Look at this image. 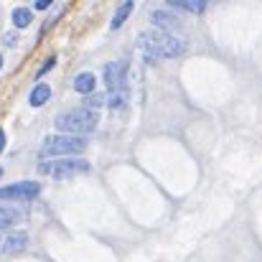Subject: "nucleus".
<instances>
[{
	"mask_svg": "<svg viewBox=\"0 0 262 262\" xmlns=\"http://www.w3.org/2000/svg\"><path fill=\"white\" fill-rule=\"evenodd\" d=\"M28 245V234L26 232H10L3 237V245H0V252L5 255H15V252H23Z\"/></svg>",
	"mask_w": 262,
	"mask_h": 262,
	"instance_id": "8",
	"label": "nucleus"
},
{
	"mask_svg": "<svg viewBox=\"0 0 262 262\" xmlns=\"http://www.w3.org/2000/svg\"><path fill=\"white\" fill-rule=\"evenodd\" d=\"M130 13H133V0H125V3L115 10V15H112V23H110V26H112V28H120V26L127 20V15H130Z\"/></svg>",
	"mask_w": 262,
	"mask_h": 262,
	"instance_id": "13",
	"label": "nucleus"
},
{
	"mask_svg": "<svg viewBox=\"0 0 262 262\" xmlns=\"http://www.w3.org/2000/svg\"><path fill=\"white\" fill-rule=\"evenodd\" d=\"M38 193H41V186L36 181H15L0 188V201H33Z\"/></svg>",
	"mask_w": 262,
	"mask_h": 262,
	"instance_id": "5",
	"label": "nucleus"
},
{
	"mask_svg": "<svg viewBox=\"0 0 262 262\" xmlns=\"http://www.w3.org/2000/svg\"><path fill=\"white\" fill-rule=\"evenodd\" d=\"M150 20H153L156 31H163V33H171L176 28H181V18H176L171 10H153Z\"/></svg>",
	"mask_w": 262,
	"mask_h": 262,
	"instance_id": "7",
	"label": "nucleus"
},
{
	"mask_svg": "<svg viewBox=\"0 0 262 262\" xmlns=\"http://www.w3.org/2000/svg\"><path fill=\"white\" fill-rule=\"evenodd\" d=\"M5 46H15V41H18V33H5Z\"/></svg>",
	"mask_w": 262,
	"mask_h": 262,
	"instance_id": "19",
	"label": "nucleus"
},
{
	"mask_svg": "<svg viewBox=\"0 0 262 262\" xmlns=\"http://www.w3.org/2000/svg\"><path fill=\"white\" fill-rule=\"evenodd\" d=\"M0 245H3V234H0Z\"/></svg>",
	"mask_w": 262,
	"mask_h": 262,
	"instance_id": "22",
	"label": "nucleus"
},
{
	"mask_svg": "<svg viewBox=\"0 0 262 262\" xmlns=\"http://www.w3.org/2000/svg\"><path fill=\"white\" fill-rule=\"evenodd\" d=\"M41 173L51 178H72V176L87 173L89 161L84 158H56V161H41Z\"/></svg>",
	"mask_w": 262,
	"mask_h": 262,
	"instance_id": "4",
	"label": "nucleus"
},
{
	"mask_svg": "<svg viewBox=\"0 0 262 262\" xmlns=\"http://www.w3.org/2000/svg\"><path fill=\"white\" fill-rule=\"evenodd\" d=\"M127 102H130V92L127 89H115V92L104 94V104H110L112 110H122V107H127Z\"/></svg>",
	"mask_w": 262,
	"mask_h": 262,
	"instance_id": "10",
	"label": "nucleus"
},
{
	"mask_svg": "<svg viewBox=\"0 0 262 262\" xmlns=\"http://www.w3.org/2000/svg\"><path fill=\"white\" fill-rule=\"evenodd\" d=\"M56 130L61 135H74V138H84L89 133H94V127L99 125V112L89 110L84 104L74 107V110H67L56 117Z\"/></svg>",
	"mask_w": 262,
	"mask_h": 262,
	"instance_id": "2",
	"label": "nucleus"
},
{
	"mask_svg": "<svg viewBox=\"0 0 262 262\" xmlns=\"http://www.w3.org/2000/svg\"><path fill=\"white\" fill-rule=\"evenodd\" d=\"M51 99V87L49 84H36V87L31 89V94H28V102L33 104V107H41V104H46Z\"/></svg>",
	"mask_w": 262,
	"mask_h": 262,
	"instance_id": "12",
	"label": "nucleus"
},
{
	"mask_svg": "<svg viewBox=\"0 0 262 262\" xmlns=\"http://www.w3.org/2000/svg\"><path fill=\"white\" fill-rule=\"evenodd\" d=\"M87 150L84 138L74 135H51L43 140V148L38 150L41 161H56V158H79V153Z\"/></svg>",
	"mask_w": 262,
	"mask_h": 262,
	"instance_id": "3",
	"label": "nucleus"
},
{
	"mask_svg": "<svg viewBox=\"0 0 262 262\" xmlns=\"http://www.w3.org/2000/svg\"><path fill=\"white\" fill-rule=\"evenodd\" d=\"M94 87H97V79H94L92 72H84V74H77V77H74V92H79V94H92Z\"/></svg>",
	"mask_w": 262,
	"mask_h": 262,
	"instance_id": "11",
	"label": "nucleus"
},
{
	"mask_svg": "<svg viewBox=\"0 0 262 262\" xmlns=\"http://www.w3.org/2000/svg\"><path fill=\"white\" fill-rule=\"evenodd\" d=\"M138 46L143 49V54H145L150 61H156V59H178V56H183L186 49H188V43H186L183 38H178L173 33L156 31V28L143 31V33L138 36Z\"/></svg>",
	"mask_w": 262,
	"mask_h": 262,
	"instance_id": "1",
	"label": "nucleus"
},
{
	"mask_svg": "<svg viewBox=\"0 0 262 262\" xmlns=\"http://www.w3.org/2000/svg\"><path fill=\"white\" fill-rule=\"evenodd\" d=\"M5 150V133H3V127H0V153Z\"/></svg>",
	"mask_w": 262,
	"mask_h": 262,
	"instance_id": "20",
	"label": "nucleus"
},
{
	"mask_svg": "<svg viewBox=\"0 0 262 262\" xmlns=\"http://www.w3.org/2000/svg\"><path fill=\"white\" fill-rule=\"evenodd\" d=\"M54 64H56V59H54V56H49V59L43 61V67L38 69V77H43L46 72H51V69H54Z\"/></svg>",
	"mask_w": 262,
	"mask_h": 262,
	"instance_id": "17",
	"label": "nucleus"
},
{
	"mask_svg": "<svg viewBox=\"0 0 262 262\" xmlns=\"http://www.w3.org/2000/svg\"><path fill=\"white\" fill-rule=\"evenodd\" d=\"M0 67H3V56H0Z\"/></svg>",
	"mask_w": 262,
	"mask_h": 262,
	"instance_id": "21",
	"label": "nucleus"
},
{
	"mask_svg": "<svg viewBox=\"0 0 262 262\" xmlns=\"http://www.w3.org/2000/svg\"><path fill=\"white\" fill-rule=\"evenodd\" d=\"M18 219H20V211H18V209H10V206H0V229H5V227L15 224Z\"/></svg>",
	"mask_w": 262,
	"mask_h": 262,
	"instance_id": "15",
	"label": "nucleus"
},
{
	"mask_svg": "<svg viewBox=\"0 0 262 262\" xmlns=\"http://www.w3.org/2000/svg\"><path fill=\"white\" fill-rule=\"evenodd\" d=\"M168 5L173 10H186V13H193V15H199V13L206 10V3L204 0H168Z\"/></svg>",
	"mask_w": 262,
	"mask_h": 262,
	"instance_id": "9",
	"label": "nucleus"
},
{
	"mask_svg": "<svg viewBox=\"0 0 262 262\" xmlns=\"http://www.w3.org/2000/svg\"><path fill=\"white\" fill-rule=\"evenodd\" d=\"M102 77H104V84L110 92L127 89V61H107Z\"/></svg>",
	"mask_w": 262,
	"mask_h": 262,
	"instance_id": "6",
	"label": "nucleus"
},
{
	"mask_svg": "<svg viewBox=\"0 0 262 262\" xmlns=\"http://www.w3.org/2000/svg\"><path fill=\"white\" fill-rule=\"evenodd\" d=\"M31 20H33V13L28 8H15L13 10V26L15 28H28Z\"/></svg>",
	"mask_w": 262,
	"mask_h": 262,
	"instance_id": "14",
	"label": "nucleus"
},
{
	"mask_svg": "<svg viewBox=\"0 0 262 262\" xmlns=\"http://www.w3.org/2000/svg\"><path fill=\"white\" fill-rule=\"evenodd\" d=\"M84 107L94 110V112H99V107H104V94H97V92L87 94V99H84Z\"/></svg>",
	"mask_w": 262,
	"mask_h": 262,
	"instance_id": "16",
	"label": "nucleus"
},
{
	"mask_svg": "<svg viewBox=\"0 0 262 262\" xmlns=\"http://www.w3.org/2000/svg\"><path fill=\"white\" fill-rule=\"evenodd\" d=\"M33 8H36V10H49V8H51V0H36Z\"/></svg>",
	"mask_w": 262,
	"mask_h": 262,
	"instance_id": "18",
	"label": "nucleus"
},
{
	"mask_svg": "<svg viewBox=\"0 0 262 262\" xmlns=\"http://www.w3.org/2000/svg\"><path fill=\"white\" fill-rule=\"evenodd\" d=\"M0 176H3V168H0Z\"/></svg>",
	"mask_w": 262,
	"mask_h": 262,
	"instance_id": "23",
	"label": "nucleus"
}]
</instances>
